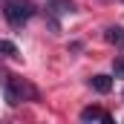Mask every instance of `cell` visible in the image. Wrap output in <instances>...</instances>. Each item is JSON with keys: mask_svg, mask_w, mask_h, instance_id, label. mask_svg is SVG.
I'll return each mask as SVG.
<instances>
[{"mask_svg": "<svg viewBox=\"0 0 124 124\" xmlns=\"http://www.w3.org/2000/svg\"><path fill=\"white\" fill-rule=\"evenodd\" d=\"M3 81V90H6V101L12 104V107H17L20 101H26V95H29L32 101H38V90L26 84L23 78H17V75H3L0 78Z\"/></svg>", "mask_w": 124, "mask_h": 124, "instance_id": "cell-1", "label": "cell"}, {"mask_svg": "<svg viewBox=\"0 0 124 124\" xmlns=\"http://www.w3.org/2000/svg\"><path fill=\"white\" fill-rule=\"evenodd\" d=\"M3 15H6V20H9L12 26H23L32 15H35V6H32L29 0H6Z\"/></svg>", "mask_w": 124, "mask_h": 124, "instance_id": "cell-2", "label": "cell"}, {"mask_svg": "<svg viewBox=\"0 0 124 124\" xmlns=\"http://www.w3.org/2000/svg\"><path fill=\"white\" fill-rule=\"evenodd\" d=\"M81 121H113V118H110V113H104V110H101V107H84V110H81Z\"/></svg>", "mask_w": 124, "mask_h": 124, "instance_id": "cell-3", "label": "cell"}, {"mask_svg": "<svg viewBox=\"0 0 124 124\" xmlns=\"http://www.w3.org/2000/svg\"><path fill=\"white\" fill-rule=\"evenodd\" d=\"M90 87H93L95 93H110V90H113V78H110V75H93V78H90Z\"/></svg>", "mask_w": 124, "mask_h": 124, "instance_id": "cell-4", "label": "cell"}, {"mask_svg": "<svg viewBox=\"0 0 124 124\" xmlns=\"http://www.w3.org/2000/svg\"><path fill=\"white\" fill-rule=\"evenodd\" d=\"M104 38H107L110 43H116V46H124V29L121 26H110V29L104 32Z\"/></svg>", "mask_w": 124, "mask_h": 124, "instance_id": "cell-5", "label": "cell"}, {"mask_svg": "<svg viewBox=\"0 0 124 124\" xmlns=\"http://www.w3.org/2000/svg\"><path fill=\"white\" fill-rule=\"evenodd\" d=\"M52 12H58V15H72V12H75V3H72V0H52Z\"/></svg>", "mask_w": 124, "mask_h": 124, "instance_id": "cell-6", "label": "cell"}, {"mask_svg": "<svg viewBox=\"0 0 124 124\" xmlns=\"http://www.w3.org/2000/svg\"><path fill=\"white\" fill-rule=\"evenodd\" d=\"M0 55H3V58H15V55H17V46H15L12 40H0Z\"/></svg>", "mask_w": 124, "mask_h": 124, "instance_id": "cell-7", "label": "cell"}, {"mask_svg": "<svg viewBox=\"0 0 124 124\" xmlns=\"http://www.w3.org/2000/svg\"><path fill=\"white\" fill-rule=\"evenodd\" d=\"M113 75H116V78H124V55L116 58V63H113Z\"/></svg>", "mask_w": 124, "mask_h": 124, "instance_id": "cell-8", "label": "cell"}]
</instances>
